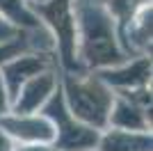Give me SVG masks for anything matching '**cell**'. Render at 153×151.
<instances>
[{
    "mask_svg": "<svg viewBox=\"0 0 153 151\" xmlns=\"http://www.w3.org/2000/svg\"><path fill=\"white\" fill-rule=\"evenodd\" d=\"M82 30V57L87 64L94 67H108L119 64L123 53L114 37V23L103 7L80 2L76 9Z\"/></svg>",
    "mask_w": 153,
    "mask_h": 151,
    "instance_id": "6da1fadb",
    "label": "cell"
},
{
    "mask_svg": "<svg viewBox=\"0 0 153 151\" xmlns=\"http://www.w3.org/2000/svg\"><path fill=\"white\" fill-rule=\"evenodd\" d=\"M66 101H69V112L78 121H82L91 128H103L108 124L114 96L101 78H89V80L69 78L66 80Z\"/></svg>",
    "mask_w": 153,
    "mask_h": 151,
    "instance_id": "7a4b0ae2",
    "label": "cell"
},
{
    "mask_svg": "<svg viewBox=\"0 0 153 151\" xmlns=\"http://www.w3.org/2000/svg\"><path fill=\"white\" fill-rule=\"evenodd\" d=\"M46 114L55 119L57 126V149L62 151H87L98 144V133L91 126L78 121L66 108V101L59 94L53 96V101L46 108Z\"/></svg>",
    "mask_w": 153,
    "mask_h": 151,
    "instance_id": "3957f363",
    "label": "cell"
},
{
    "mask_svg": "<svg viewBox=\"0 0 153 151\" xmlns=\"http://www.w3.org/2000/svg\"><path fill=\"white\" fill-rule=\"evenodd\" d=\"M37 12H41L46 21L53 25L66 67L76 69V16L71 9V2L69 0L41 2V5H37Z\"/></svg>",
    "mask_w": 153,
    "mask_h": 151,
    "instance_id": "277c9868",
    "label": "cell"
},
{
    "mask_svg": "<svg viewBox=\"0 0 153 151\" xmlns=\"http://www.w3.org/2000/svg\"><path fill=\"white\" fill-rule=\"evenodd\" d=\"M146 105H151V96L137 99L135 94H126L123 99L112 103L108 121H112L117 128H123V131H144L149 126Z\"/></svg>",
    "mask_w": 153,
    "mask_h": 151,
    "instance_id": "5b68a950",
    "label": "cell"
},
{
    "mask_svg": "<svg viewBox=\"0 0 153 151\" xmlns=\"http://www.w3.org/2000/svg\"><path fill=\"white\" fill-rule=\"evenodd\" d=\"M0 126L9 135L27 142H51L55 138V126L44 117H30V114H16V117H2Z\"/></svg>",
    "mask_w": 153,
    "mask_h": 151,
    "instance_id": "8992f818",
    "label": "cell"
},
{
    "mask_svg": "<svg viewBox=\"0 0 153 151\" xmlns=\"http://www.w3.org/2000/svg\"><path fill=\"white\" fill-rule=\"evenodd\" d=\"M48 67V60L44 55H23V57H12L9 62H5L2 67V82L9 89V96L16 99L19 89L23 82H27L32 76L41 73Z\"/></svg>",
    "mask_w": 153,
    "mask_h": 151,
    "instance_id": "52a82bcc",
    "label": "cell"
},
{
    "mask_svg": "<svg viewBox=\"0 0 153 151\" xmlns=\"http://www.w3.org/2000/svg\"><path fill=\"white\" fill-rule=\"evenodd\" d=\"M55 89V76L48 71L32 76L25 82V87L19 89L16 94V112L19 114H30L32 110H37Z\"/></svg>",
    "mask_w": 153,
    "mask_h": 151,
    "instance_id": "ba28073f",
    "label": "cell"
},
{
    "mask_svg": "<svg viewBox=\"0 0 153 151\" xmlns=\"http://www.w3.org/2000/svg\"><path fill=\"white\" fill-rule=\"evenodd\" d=\"M103 82H110L114 87L123 89H135V87H144L151 78V62L146 57H142L137 62H133L126 69H114V71H103L98 76Z\"/></svg>",
    "mask_w": 153,
    "mask_h": 151,
    "instance_id": "9c48e42d",
    "label": "cell"
},
{
    "mask_svg": "<svg viewBox=\"0 0 153 151\" xmlns=\"http://www.w3.org/2000/svg\"><path fill=\"white\" fill-rule=\"evenodd\" d=\"M101 151H151V135L112 131L101 140Z\"/></svg>",
    "mask_w": 153,
    "mask_h": 151,
    "instance_id": "30bf717a",
    "label": "cell"
},
{
    "mask_svg": "<svg viewBox=\"0 0 153 151\" xmlns=\"http://www.w3.org/2000/svg\"><path fill=\"white\" fill-rule=\"evenodd\" d=\"M0 14H5L14 25H23V28H37L34 14L27 9L23 0H0Z\"/></svg>",
    "mask_w": 153,
    "mask_h": 151,
    "instance_id": "8fae6325",
    "label": "cell"
},
{
    "mask_svg": "<svg viewBox=\"0 0 153 151\" xmlns=\"http://www.w3.org/2000/svg\"><path fill=\"white\" fill-rule=\"evenodd\" d=\"M133 28L128 30V37L135 46L146 48L151 44V7H142V12L137 19H130Z\"/></svg>",
    "mask_w": 153,
    "mask_h": 151,
    "instance_id": "7c38bea8",
    "label": "cell"
},
{
    "mask_svg": "<svg viewBox=\"0 0 153 151\" xmlns=\"http://www.w3.org/2000/svg\"><path fill=\"white\" fill-rule=\"evenodd\" d=\"M110 12L121 21V25H128V21L135 19V12L140 9L146 0H105Z\"/></svg>",
    "mask_w": 153,
    "mask_h": 151,
    "instance_id": "4fadbf2b",
    "label": "cell"
},
{
    "mask_svg": "<svg viewBox=\"0 0 153 151\" xmlns=\"http://www.w3.org/2000/svg\"><path fill=\"white\" fill-rule=\"evenodd\" d=\"M23 48H25V41H7V44H2L0 46V64L9 62V60L16 57Z\"/></svg>",
    "mask_w": 153,
    "mask_h": 151,
    "instance_id": "5bb4252c",
    "label": "cell"
},
{
    "mask_svg": "<svg viewBox=\"0 0 153 151\" xmlns=\"http://www.w3.org/2000/svg\"><path fill=\"white\" fill-rule=\"evenodd\" d=\"M14 37H16V28H14L12 23L2 21V16H0V44H7V41H12Z\"/></svg>",
    "mask_w": 153,
    "mask_h": 151,
    "instance_id": "9a60e30c",
    "label": "cell"
},
{
    "mask_svg": "<svg viewBox=\"0 0 153 151\" xmlns=\"http://www.w3.org/2000/svg\"><path fill=\"white\" fill-rule=\"evenodd\" d=\"M7 105H9V94H7V87L2 82V76H0V117H5Z\"/></svg>",
    "mask_w": 153,
    "mask_h": 151,
    "instance_id": "2e32d148",
    "label": "cell"
},
{
    "mask_svg": "<svg viewBox=\"0 0 153 151\" xmlns=\"http://www.w3.org/2000/svg\"><path fill=\"white\" fill-rule=\"evenodd\" d=\"M12 147H9V140L2 135V131H0V151H9Z\"/></svg>",
    "mask_w": 153,
    "mask_h": 151,
    "instance_id": "e0dca14e",
    "label": "cell"
},
{
    "mask_svg": "<svg viewBox=\"0 0 153 151\" xmlns=\"http://www.w3.org/2000/svg\"><path fill=\"white\" fill-rule=\"evenodd\" d=\"M21 151H51V149H46V147H25Z\"/></svg>",
    "mask_w": 153,
    "mask_h": 151,
    "instance_id": "ac0fdd59",
    "label": "cell"
}]
</instances>
